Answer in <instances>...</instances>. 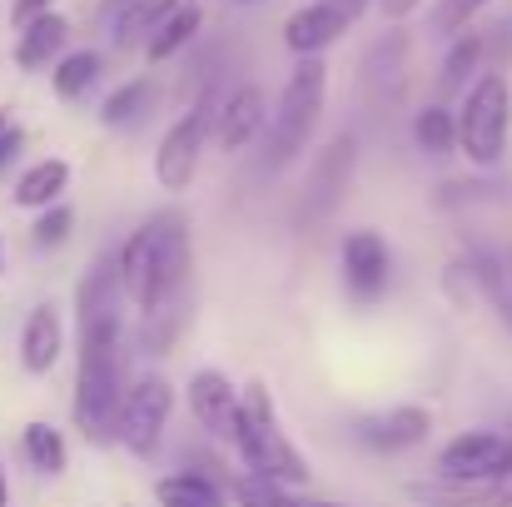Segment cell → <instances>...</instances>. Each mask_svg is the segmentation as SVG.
<instances>
[{
	"label": "cell",
	"instance_id": "cell-10",
	"mask_svg": "<svg viewBox=\"0 0 512 507\" xmlns=\"http://www.w3.org/2000/svg\"><path fill=\"white\" fill-rule=\"evenodd\" d=\"M433 468H438V478H503V473H512V433H503V428L453 433L438 448Z\"/></svg>",
	"mask_w": 512,
	"mask_h": 507
},
{
	"label": "cell",
	"instance_id": "cell-9",
	"mask_svg": "<svg viewBox=\"0 0 512 507\" xmlns=\"http://www.w3.org/2000/svg\"><path fill=\"white\" fill-rule=\"evenodd\" d=\"M339 269H343V289L353 304L373 309L388 284H393V249L378 229H348L339 239Z\"/></svg>",
	"mask_w": 512,
	"mask_h": 507
},
{
	"label": "cell",
	"instance_id": "cell-22",
	"mask_svg": "<svg viewBox=\"0 0 512 507\" xmlns=\"http://www.w3.org/2000/svg\"><path fill=\"white\" fill-rule=\"evenodd\" d=\"M155 498H160V507H229L224 483L209 478V473H194V468L165 473V478L155 483Z\"/></svg>",
	"mask_w": 512,
	"mask_h": 507
},
{
	"label": "cell",
	"instance_id": "cell-6",
	"mask_svg": "<svg viewBox=\"0 0 512 507\" xmlns=\"http://www.w3.org/2000/svg\"><path fill=\"white\" fill-rule=\"evenodd\" d=\"M214 100H219V90H204L189 110L174 115L170 130L160 135V145H155V179H160L165 194H184L194 184L204 145H209V130H214Z\"/></svg>",
	"mask_w": 512,
	"mask_h": 507
},
{
	"label": "cell",
	"instance_id": "cell-18",
	"mask_svg": "<svg viewBox=\"0 0 512 507\" xmlns=\"http://www.w3.org/2000/svg\"><path fill=\"white\" fill-rule=\"evenodd\" d=\"M120 304H125V289H120V264L115 254H100L80 289H75V324H95V319H120Z\"/></svg>",
	"mask_w": 512,
	"mask_h": 507
},
{
	"label": "cell",
	"instance_id": "cell-15",
	"mask_svg": "<svg viewBox=\"0 0 512 507\" xmlns=\"http://www.w3.org/2000/svg\"><path fill=\"white\" fill-rule=\"evenodd\" d=\"M60 353H65V319H60V309L55 304H35L25 314V324H20V368L45 378L60 363Z\"/></svg>",
	"mask_w": 512,
	"mask_h": 507
},
{
	"label": "cell",
	"instance_id": "cell-13",
	"mask_svg": "<svg viewBox=\"0 0 512 507\" xmlns=\"http://www.w3.org/2000/svg\"><path fill=\"white\" fill-rule=\"evenodd\" d=\"M408 498L418 507H512V473L503 478H413Z\"/></svg>",
	"mask_w": 512,
	"mask_h": 507
},
{
	"label": "cell",
	"instance_id": "cell-2",
	"mask_svg": "<svg viewBox=\"0 0 512 507\" xmlns=\"http://www.w3.org/2000/svg\"><path fill=\"white\" fill-rule=\"evenodd\" d=\"M125 403V353H120V319L80 324V358H75V428L85 443H110L115 418Z\"/></svg>",
	"mask_w": 512,
	"mask_h": 507
},
{
	"label": "cell",
	"instance_id": "cell-17",
	"mask_svg": "<svg viewBox=\"0 0 512 507\" xmlns=\"http://www.w3.org/2000/svg\"><path fill=\"white\" fill-rule=\"evenodd\" d=\"M199 30H204V5H199V0H174L170 10L160 15V25L145 35L140 55H145L150 65H170L174 55H184V50L199 40Z\"/></svg>",
	"mask_w": 512,
	"mask_h": 507
},
{
	"label": "cell",
	"instance_id": "cell-34",
	"mask_svg": "<svg viewBox=\"0 0 512 507\" xmlns=\"http://www.w3.org/2000/svg\"><path fill=\"white\" fill-rule=\"evenodd\" d=\"M503 279H508V284H512V249H508V254H503Z\"/></svg>",
	"mask_w": 512,
	"mask_h": 507
},
{
	"label": "cell",
	"instance_id": "cell-16",
	"mask_svg": "<svg viewBox=\"0 0 512 507\" xmlns=\"http://www.w3.org/2000/svg\"><path fill=\"white\" fill-rule=\"evenodd\" d=\"M70 50V20L60 10H40L20 25L15 35V65L30 75V70H50L60 55Z\"/></svg>",
	"mask_w": 512,
	"mask_h": 507
},
{
	"label": "cell",
	"instance_id": "cell-31",
	"mask_svg": "<svg viewBox=\"0 0 512 507\" xmlns=\"http://www.w3.org/2000/svg\"><path fill=\"white\" fill-rule=\"evenodd\" d=\"M418 5H423V0H373V10H378L383 20H393V25H398V20H408Z\"/></svg>",
	"mask_w": 512,
	"mask_h": 507
},
{
	"label": "cell",
	"instance_id": "cell-29",
	"mask_svg": "<svg viewBox=\"0 0 512 507\" xmlns=\"http://www.w3.org/2000/svg\"><path fill=\"white\" fill-rule=\"evenodd\" d=\"M70 234H75V204H50V209H40L35 214V224H30V239H35V249H60V244H70Z\"/></svg>",
	"mask_w": 512,
	"mask_h": 507
},
{
	"label": "cell",
	"instance_id": "cell-23",
	"mask_svg": "<svg viewBox=\"0 0 512 507\" xmlns=\"http://www.w3.org/2000/svg\"><path fill=\"white\" fill-rule=\"evenodd\" d=\"M150 110H155V80H150V75H135V80L115 85V90L100 100V125H105V130H130V125H140Z\"/></svg>",
	"mask_w": 512,
	"mask_h": 507
},
{
	"label": "cell",
	"instance_id": "cell-7",
	"mask_svg": "<svg viewBox=\"0 0 512 507\" xmlns=\"http://www.w3.org/2000/svg\"><path fill=\"white\" fill-rule=\"evenodd\" d=\"M174 413V383L165 373H145L135 388H125V403H120V418H115V438L130 458L150 463L165 443V428H170Z\"/></svg>",
	"mask_w": 512,
	"mask_h": 507
},
{
	"label": "cell",
	"instance_id": "cell-35",
	"mask_svg": "<svg viewBox=\"0 0 512 507\" xmlns=\"http://www.w3.org/2000/svg\"><path fill=\"white\" fill-rule=\"evenodd\" d=\"M10 125H15V120H10V110H0V135H5Z\"/></svg>",
	"mask_w": 512,
	"mask_h": 507
},
{
	"label": "cell",
	"instance_id": "cell-20",
	"mask_svg": "<svg viewBox=\"0 0 512 507\" xmlns=\"http://www.w3.org/2000/svg\"><path fill=\"white\" fill-rule=\"evenodd\" d=\"M483 60H488V35H483V30L453 35V40H448V55H443V70H438L443 95H463V90L483 75Z\"/></svg>",
	"mask_w": 512,
	"mask_h": 507
},
{
	"label": "cell",
	"instance_id": "cell-32",
	"mask_svg": "<svg viewBox=\"0 0 512 507\" xmlns=\"http://www.w3.org/2000/svg\"><path fill=\"white\" fill-rule=\"evenodd\" d=\"M40 10H50V0H15V5H10V20H15V25H25V20H30V15H40Z\"/></svg>",
	"mask_w": 512,
	"mask_h": 507
},
{
	"label": "cell",
	"instance_id": "cell-21",
	"mask_svg": "<svg viewBox=\"0 0 512 507\" xmlns=\"http://www.w3.org/2000/svg\"><path fill=\"white\" fill-rule=\"evenodd\" d=\"M100 75H105V55L100 50H65L50 65V90H55V100L75 105V100H85L100 85Z\"/></svg>",
	"mask_w": 512,
	"mask_h": 507
},
{
	"label": "cell",
	"instance_id": "cell-1",
	"mask_svg": "<svg viewBox=\"0 0 512 507\" xmlns=\"http://www.w3.org/2000/svg\"><path fill=\"white\" fill-rule=\"evenodd\" d=\"M115 264H120V289L130 309H140L145 319H155L160 309H179V294L194 264L189 219L179 209L150 214L140 229L125 234V244L115 249Z\"/></svg>",
	"mask_w": 512,
	"mask_h": 507
},
{
	"label": "cell",
	"instance_id": "cell-25",
	"mask_svg": "<svg viewBox=\"0 0 512 507\" xmlns=\"http://www.w3.org/2000/svg\"><path fill=\"white\" fill-rule=\"evenodd\" d=\"M353 160H358V140H353V135H339V140L314 160V199H319V209H329L343 189H348Z\"/></svg>",
	"mask_w": 512,
	"mask_h": 507
},
{
	"label": "cell",
	"instance_id": "cell-26",
	"mask_svg": "<svg viewBox=\"0 0 512 507\" xmlns=\"http://www.w3.org/2000/svg\"><path fill=\"white\" fill-rule=\"evenodd\" d=\"M413 145L423 155H433V160L458 155V120H453V110L448 105H423L413 115Z\"/></svg>",
	"mask_w": 512,
	"mask_h": 507
},
{
	"label": "cell",
	"instance_id": "cell-8",
	"mask_svg": "<svg viewBox=\"0 0 512 507\" xmlns=\"http://www.w3.org/2000/svg\"><path fill=\"white\" fill-rule=\"evenodd\" d=\"M368 10H373V0H309V5H299L284 20V50L294 60L324 55L329 45H339Z\"/></svg>",
	"mask_w": 512,
	"mask_h": 507
},
{
	"label": "cell",
	"instance_id": "cell-11",
	"mask_svg": "<svg viewBox=\"0 0 512 507\" xmlns=\"http://www.w3.org/2000/svg\"><path fill=\"white\" fill-rule=\"evenodd\" d=\"M264 125H269V100H264V90H259L254 80L219 90L209 140H214L224 155H239V150H249L254 140H264Z\"/></svg>",
	"mask_w": 512,
	"mask_h": 507
},
{
	"label": "cell",
	"instance_id": "cell-37",
	"mask_svg": "<svg viewBox=\"0 0 512 507\" xmlns=\"http://www.w3.org/2000/svg\"><path fill=\"white\" fill-rule=\"evenodd\" d=\"M234 5H269V0H234Z\"/></svg>",
	"mask_w": 512,
	"mask_h": 507
},
{
	"label": "cell",
	"instance_id": "cell-14",
	"mask_svg": "<svg viewBox=\"0 0 512 507\" xmlns=\"http://www.w3.org/2000/svg\"><path fill=\"white\" fill-rule=\"evenodd\" d=\"M189 418L209 438L229 443L234 418H239V383H229V373H219V368H194L189 373Z\"/></svg>",
	"mask_w": 512,
	"mask_h": 507
},
{
	"label": "cell",
	"instance_id": "cell-36",
	"mask_svg": "<svg viewBox=\"0 0 512 507\" xmlns=\"http://www.w3.org/2000/svg\"><path fill=\"white\" fill-rule=\"evenodd\" d=\"M0 274H5V239H0Z\"/></svg>",
	"mask_w": 512,
	"mask_h": 507
},
{
	"label": "cell",
	"instance_id": "cell-33",
	"mask_svg": "<svg viewBox=\"0 0 512 507\" xmlns=\"http://www.w3.org/2000/svg\"><path fill=\"white\" fill-rule=\"evenodd\" d=\"M0 507H10V483H5V463H0Z\"/></svg>",
	"mask_w": 512,
	"mask_h": 507
},
{
	"label": "cell",
	"instance_id": "cell-19",
	"mask_svg": "<svg viewBox=\"0 0 512 507\" xmlns=\"http://www.w3.org/2000/svg\"><path fill=\"white\" fill-rule=\"evenodd\" d=\"M65 189H70V165L65 160H35L30 169H20V179H15V189H10V199L20 204V209H50V204H60L65 199Z\"/></svg>",
	"mask_w": 512,
	"mask_h": 507
},
{
	"label": "cell",
	"instance_id": "cell-3",
	"mask_svg": "<svg viewBox=\"0 0 512 507\" xmlns=\"http://www.w3.org/2000/svg\"><path fill=\"white\" fill-rule=\"evenodd\" d=\"M229 443H234L244 473L269 478V483H284V488H304L309 483V463L289 443V433L279 423V403H274L269 383H259V378L239 388V418H234Z\"/></svg>",
	"mask_w": 512,
	"mask_h": 507
},
{
	"label": "cell",
	"instance_id": "cell-24",
	"mask_svg": "<svg viewBox=\"0 0 512 507\" xmlns=\"http://www.w3.org/2000/svg\"><path fill=\"white\" fill-rule=\"evenodd\" d=\"M174 0H115V15H110V45L115 50H140L145 35L160 25V15L170 10Z\"/></svg>",
	"mask_w": 512,
	"mask_h": 507
},
{
	"label": "cell",
	"instance_id": "cell-30",
	"mask_svg": "<svg viewBox=\"0 0 512 507\" xmlns=\"http://www.w3.org/2000/svg\"><path fill=\"white\" fill-rule=\"evenodd\" d=\"M20 150H25V130H20V125H10V130L0 135V174L15 165V155H20Z\"/></svg>",
	"mask_w": 512,
	"mask_h": 507
},
{
	"label": "cell",
	"instance_id": "cell-27",
	"mask_svg": "<svg viewBox=\"0 0 512 507\" xmlns=\"http://www.w3.org/2000/svg\"><path fill=\"white\" fill-rule=\"evenodd\" d=\"M20 448H25V463H30L35 473H45V478H60V473H65V433H60L55 423H45V418L25 423Z\"/></svg>",
	"mask_w": 512,
	"mask_h": 507
},
{
	"label": "cell",
	"instance_id": "cell-28",
	"mask_svg": "<svg viewBox=\"0 0 512 507\" xmlns=\"http://www.w3.org/2000/svg\"><path fill=\"white\" fill-rule=\"evenodd\" d=\"M488 5H493V0H433V10H428V30H433L438 40H453V35L473 30L478 15H483Z\"/></svg>",
	"mask_w": 512,
	"mask_h": 507
},
{
	"label": "cell",
	"instance_id": "cell-5",
	"mask_svg": "<svg viewBox=\"0 0 512 507\" xmlns=\"http://www.w3.org/2000/svg\"><path fill=\"white\" fill-rule=\"evenodd\" d=\"M453 120H458V155L468 165H478V169L503 165L508 135H512V80L503 70H483L463 90Z\"/></svg>",
	"mask_w": 512,
	"mask_h": 507
},
{
	"label": "cell",
	"instance_id": "cell-12",
	"mask_svg": "<svg viewBox=\"0 0 512 507\" xmlns=\"http://www.w3.org/2000/svg\"><path fill=\"white\" fill-rule=\"evenodd\" d=\"M358 443L373 448V453H408L418 443L433 438V408L423 403H398V408H383V413H368L358 418Z\"/></svg>",
	"mask_w": 512,
	"mask_h": 507
},
{
	"label": "cell",
	"instance_id": "cell-4",
	"mask_svg": "<svg viewBox=\"0 0 512 507\" xmlns=\"http://www.w3.org/2000/svg\"><path fill=\"white\" fill-rule=\"evenodd\" d=\"M324 105H329V65L324 55H304L294 60L284 90H279V105L264 125V169H289L299 165L319 135V120H324Z\"/></svg>",
	"mask_w": 512,
	"mask_h": 507
}]
</instances>
